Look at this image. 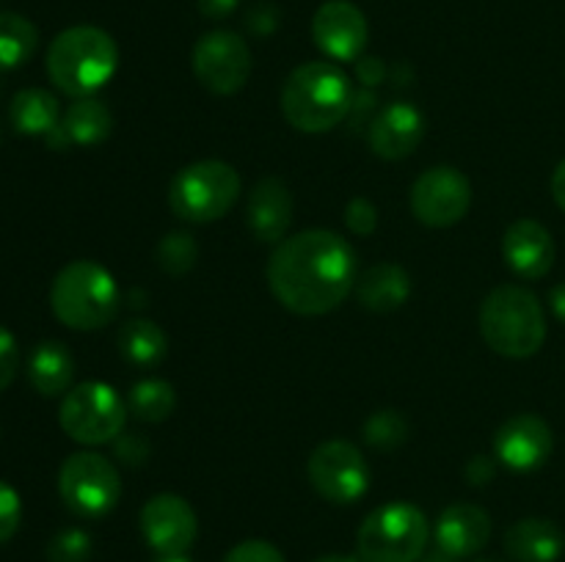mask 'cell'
<instances>
[{
    "label": "cell",
    "mask_w": 565,
    "mask_h": 562,
    "mask_svg": "<svg viewBox=\"0 0 565 562\" xmlns=\"http://www.w3.org/2000/svg\"><path fill=\"white\" fill-rule=\"evenodd\" d=\"M472 204V185L452 165H434L423 171L412 187V213L434 229L458 224Z\"/></svg>",
    "instance_id": "7c38bea8"
},
{
    "label": "cell",
    "mask_w": 565,
    "mask_h": 562,
    "mask_svg": "<svg viewBox=\"0 0 565 562\" xmlns=\"http://www.w3.org/2000/svg\"><path fill=\"white\" fill-rule=\"evenodd\" d=\"M367 17L351 0H326L312 17V39L331 61H356L367 47Z\"/></svg>",
    "instance_id": "5bb4252c"
},
{
    "label": "cell",
    "mask_w": 565,
    "mask_h": 562,
    "mask_svg": "<svg viewBox=\"0 0 565 562\" xmlns=\"http://www.w3.org/2000/svg\"><path fill=\"white\" fill-rule=\"evenodd\" d=\"M92 556V538L86 529H61L47 543V562H88Z\"/></svg>",
    "instance_id": "f546056e"
},
{
    "label": "cell",
    "mask_w": 565,
    "mask_h": 562,
    "mask_svg": "<svg viewBox=\"0 0 565 562\" xmlns=\"http://www.w3.org/2000/svg\"><path fill=\"white\" fill-rule=\"evenodd\" d=\"M408 439V422L397 411H379L364 422V441L375 450H395Z\"/></svg>",
    "instance_id": "f1b7e54d"
},
{
    "label": "cell",
    "mask_w": 565,
    "mask_h": 562,
    "mask_svg": "<svg viewBox=\"0 0 565 562\" xmlns=\"http://www.w3.org/2000/svg\"><path fill=\"white\" fill-rule=\"evenodd\" d=\"M39 31L31 20L0 11V69H17L36 53Z\"/></svg>",
    "instance_id": "4316f807"
},
{
    "label": "cell",
    "mask_w": 565,
    "mask_h": 562,
    "mask_svg": "<svg viewBox=\"0 0 565 562\" xmlns=\"http://www.w3.org/2000/svg\"><path fill=\"white\" fill-rule=\"evenodd\" d=\"M224 562H287L285 554L268 540H243L237 543Z\"/></svg>",
    "instance_id": "1f68e13d"
},
{
    "label": "cell",
    "mask_w": 565,
    "mask_h": 562,
    "mask_svg": "<svg viewBox=\"0 0 565 562\" xmlns=\"http://www.w3.org/2000/svg\"><path fill=\"white\" fill-rule=\"evenodd\" d=\"M491 538V516L478 505L469 501H456V505L445 507L434 529L436 551L452 556V560H463V556H475Z\"/></svg>",
    "instance_id": "2e32d148"
},
{
    "label": "cell",
    "mask_w": 565,
    "mask_h": 562,
    "mask_svg": "<svg viewBox=\"0 0 565 562\" xmlns=\"http://www.w3.org/2000/svg\"><path fill=\"white\" fill-rule=\"evenodd\" d=\"M130 411L114 386L88 380L64 395L58 408L61 430L83 446H99L125 433Z\"/></svg>",
    "instance_id": "ba28073f"
},
{
    "label": "cell",
    "mask_w": 565,
    "mask_h": 562,
    "mask_svg": "<svg viewBox=\"0 0 565 562\" xmlns=\"http://www.w3.org/2000/svg\"><path fill=\"white\" fill-rule=\"evenodd\" d=\"M505 551L513 562H557L565 534L550 518H522L505 532Z\"/></svg>",
    "instance_id": "ffe728a7"
},
{
    "label": "cell",
    "mask_w": 565,
    "mask_h": 562,
    "mask_svg": "<svg viewBox=\"0 0 565 562\" xmlns=\"http://www.w3.org/2000/svg\"><path fill=\"white\" fill-rule=\"evenodd\" d=\"M70 143L77 147H94V143H103L110 136V127H114V116L105 108V102L92 97L77 99L75 105H70L61 119Z\"/></svg>",
    "instance_id": "d4e9b609"
},
{
    "label": "cell",
    "mask_w": 565,
    "mask_h": 562,
    "mask_svg": "<svg viewBox=\"0 0 565 562\" xmlns=\"http://www.w3.org/2000/svg\"><path fill=\"white\" fill-rule=\"evenodd\" d=\"M419 562H456V560H452V556H447V554H441V551H436V554L423 556V560H419Z\"/></svg>",
    "instance_id": "b9f144b4"
},
{
    "label": "cell",
    "mask_w": 565,
    "mask_h": 562,
    "mask_svg": "<svg viewBox=\"0 0 565 562\" xmlns=\"http://www.w3.org/2000/svg\"><path fill=\"white\" fill-rule=\"evenodd\" d=\"M345 224L348 229L356 231V235H370L379 224V213H375V204L367 198H353L345 209Z\"/></svg>",
    "instance_id": "836d02e7"
},
{
    "label": "cell",
    "mask_w": 565,
    "mask_h": 562,
    "mask_svg": "<svg viewBox=\"0 0 565 562\" xmlns=\"http://www.w3.org/2000/svg\"><path fill=\"white\" fill-rule=\"evenodd\" d=\"M119 287L94 259H75L58 270L50 287L53 314L72 331H97L108 325L119 312Z\"/></svg>",
    "instance_id": "5b68a950"
},
{
    "label": "cell",
    "mask_w": 565,
    "mask_h": 562,
    "mask_svg": "<svg viewBox=\"0 0 565 562\" xmlns=\"http://www.w3.org/2000/svg\"><path fill=\"white\" fill-rule=\"evenodd\" d=\"M480 334L505 358H530L544 347L546 314L539 295L522 284H502L480 306Z\"/></svg>",
    "instance_id": "277c9868"
},
{
    "label": "cell",
    "mask_w": 565,
    "mask_h": 562,
    "mask_svg": "<svg viewBox=\"0 0 565 562\" xmlns=\"http://www.w3.org/2000/svg\"><path fill=\"white\" fill-rule=\"evenodd\" d=\"M555 450L552 428L535 413H516L494 435V452L513 472H535Z\"/></svg>",
    "instance_id": "9a60e30c"
},
{
    "label": "cell",
    "mask_w": 565,
    "mask_h": 562,
    "mask_svg": "<svg viewBox=\"0 0 565 562\" xmlns=\"http://www.w3.org/2000/svg\"><path fill=\"white\" fill-rule=\"evenodd\" d=\"M75 378V358L61 342H39L28 358V380L44 397H58L70 391Z\"/></svg>",
    "instance_id": "7402d4cb"
},
{
    "label": "cell",
    "mask_w": 565,
    "mask_h": 562,
    "mask_svg": "<svg viewBox=\"0 0 565 562\" xmlns=\"http://www.w3.org/2000/svg\"><path fill=\"white\" fill-rule=\"evenodd\" d=\"M193 75L207 91L230 97L252 75V50L235 31H210L193 47Z\"/></svg>",
    "instance_id": "8fae6325"
},
{
    "label": "cell",
    "mask_w": 565,
    "mask_h": 562,
    "mask_svg": "<svg viewBox=\"0 0 565 562\" xmlns=\"http://www.w3.org/2000/svg\"><path fill=\"white\" fill-rule=\"evenodd\" d=\"M9 116L22 136H50L61 125V105L44 88H22L11 99Z\"/></svg>",
    "instance_id": "603a6c76"
},
{
    "label": "cell",
    "mask_w": 565,
    "mask_h": 562,
    "mask_svg": "<svg viewBox=\"0 0 565 562\" xmlns=\"http://www.w3.org/2000/svg\"><path fill=\"white\" fill-rule=\"evenodd\" d=\"M121 358L138 369L158 367L169 353V339H166L163 328L152 320H130L119 328L116 336Z\"/></svg>",
    "instance_id": "cb8c5ba5"
},
{
    "label": "cell",
    "mask_w": 565,
    "mask_h": 562,
    "mask_svg": "<svg viewBox=\"0 0 565 562\" xmlns=\"http://www.w3.org/2000/svg\"><path fill=\"white\" fill-rule=\"evenodd\" d=\"M478 562H500V560H478Z\"/></svg>",
    "instance_id": "7bdbcfd3"
},
{
    "label": "cell",
    "mask_w": 565,
    "mask_h": 562,
    "mask_svg": "<svg viewBox=\"0 0 565 562\" xmlns=\"http://www.w3.org/2000/svg\"><path fill=\"white\" fill-rule=\"evenodd\" d=\"M425 119L412 102H392L373 119L367 132L370 149L384 160H403L419 147Z\"/></svg>",
    "instance_id": "ac0fdd59"
},
{
    "label": "cell",
    "mask_w": 565,
    "mask_h": 562,
    "mask_svg": "<svg viewBox=\"0 0 565 562\" xmlns=\"http://www.w3.org/2000/svg\"><path fill=\"white\" fill-rule=\"evenodd\" d=\"M177 408V391L169 380L143 378L132 383L130 397H127V411L138 422H166Z\"/></svg>",
    "instance_id": "484cf974"
},
{
    "label": "cell",
    "mask_w": 565,
    "mask_h": 562,
    "mask_svg": "<svg viewBox=\"0 0 565 562\" xmlns=\"http://www.w3.org/2000/svg\"><path fill=\"white\" fill-rule=\"evenodd\" d=\"M550 306H552V312H555V317L561 320V323H565V281H563V284L552 287Z\"/></svg>",
    "instance_id": "f35d334b"
},
{
    "label": "cell",
    "mask_w": 565,
    "mask_h": 562,
    "mask_svg": "<svg viewBox=\"0 0 565 562\" xmlns=\"http://www.w3.org/2000/svg\"><path fill=\"white\" fill-rule=\"evenodd\" d=\"M141 534L154 554L191 551L199 534L196 510L177 494H158L141 507Z\"/></svg>",
    "instance_id": "4fadbf2b"
},
{
    "label": "cell",
    "mask_w": 565,
    "mask_h": 562,
    "mask_svg": "<svg viewBox=\"0 0 565 562\" xmlns=\"http://www.w3.org/2000/svg\"><path fill=\"white\" fill-rule=\"evenodd\" d=\"M20 521H22L20 494H17L9 483L0 479V543L14 538L17 529H20Z\"/></svg>",
    "instance_id": "4dcf8cb0"
},
{
    "label": "cell",
    "mask_w": 565,
    "mask_h": 562,
    "mask_svg": "<svg viewBox=\"0 0 565 562\" xmlns=\"http://www.w3.org/2000/svg\"><path fill=\"white\" fill-rule=\"evenodd\" d=\"M241 174L224 160H199L171 180L169 207L188 224H210L235 207Z\"/></svg>",
    "instance_id": "52a82bcc"
},
{
    "label": "cell",
    "mask_w": 565,
    "mask_h": 562,
    "mask_svg": "<svg viewBox=\"0 0 565 562\" xmlns=\"http://www.w3.org/2000/svg\"><path fill=\"white\" fill-rule=\"evenodd\" d=\"M356 295L359 303L370 312H395L412 295V279L401 264L381 262L359 279Z\"/></svg>",
    "instance_id": "44dd1931"
},
{
    "label": "cell",
    "mask_w": 565,
    "mask_h": 562,
    "mask_svg": "<svg viewBox=\"0 0 565 562\" xmlns=\"http://www.w3.org/2000/svg\"><path fill=\"white\" fill-rule=\"evenodd\" d=\"M494 474H497V466H494V461H491V457L475 455L472 461L467 463V479L472 485L491 483V479H494Z\"/></svg>",
    "instance_id": "d590c367"
},
{
    "label": "cell",
    "mask_w": 565,
    "mask_h": 562,
    "mask_svg": "<svg viewBox=\"0 0 565 562\" xmlns=\"http://www.w3.org/2000/svg\"><path fill=\"white\" fill-rule=\"evenodd\" d=\"M119 66L114 36L97 25H75L61 31L47 50V75L55 88L83 99L105 86Z\"/></svg>",
    "instance_id": "3957f363"
},
{
    "label": "cell",
    "mask_w": 565,
    "mask_h": 562,
    "mask_svg": "<svg viewBox=\"0 0 565 562\" xmlns=\"http://www.w3.org/2000/svg\"><path fill=\"white\" fill-rule=\"evenodd\" d=\"M502 257L522 279H544L555 264V240L550 229L533 218H519L502 237Z\"/></svg>",
    "instance_id": "e0dca14e"
},
{
    "label": "cell",
    "mask_w": 565,
    "mask_h": 562,
    "mask_svg": "<svg viewBox=\"0 0 565 562\" xmlns=\"http://www.w3.org/2000/svg\"><path fill=\"white\" fill-rule=\"evenodd\" d=\"M353 105V88L345 72L329 61H309L281 86V114L301 132H329Z\"/></svg>",
    "instance_id": "7a4b0ae2"
},
{
    "label": "cell",
    "mask_w": 565,
    "mask_h": 562,
    "mask_svg": "<svg viewBox=\"0 0 565 562\" xmlns=\"http://www.w3.org/2000/svg\"><path fill=\"white\" fill-rule=\"evenodd\" d=\"M17 367H20V350H17V339L11 331L0 325V391L14 380Z\"/></svg>",
    "instance_id": "e575fe53"
},
{
    "label": "cell",
    "mask_w": 565,
    "mask_h": 562,
    "mask_svg": "<svg viewBox=\"0 0 565 562\" xmlns=\"http://www.w3.org/2000/svg\"><path fill=\"white\" fill-rule=\"evenodd\" d=\"M237 3H241V0H196L199 11H202L207 20H224V17H230L232 11L237 9Z\"/></svg>",
    "instance_id": "8d00e7d4"
},
{
    "label": "cell",
    "mask_w": 565,
    "mask_h": 562,
    "mask_svg": "<svg viewBox=\"0 0 565 562\" xmlns=\"http://www.w3.org/2000/svg\"><path fill=\"white\" fill-rule=\"evenodd\" d=\"M315 562H362L359 556H348V554H326V556H318Z\"/></svg>",
    "instance_id": "60d3db41"
},
{
    "label": "cell",
    "mask_w": 565,
    "mask_h": 562,
    "mask_svg": "<svg viewBox=\"0 0 565 562\" xmlns=\"http://www.w3.org/2000/svg\"><path fill=\"white\" fill-rule=\"evenodd\" d=\"M149 441L143 439V433H121L119 439L114 441V452L121 463L127 466H143V461L149 457Z\"/></svg>",
    "instance_id": "d6a6232c"
},
{
    "label": "cell",
    "mask_w": 565,
    "mask_h": 562,
    "mask_svg": "<svg viewBox=\"0 0 565 562\" xmlns=\"http://www.w3.org/2000/svg\"><path fill=\"white\" fill-rule=\"evenodd\" d=\"M552 198H555L557 207L565 213V160L557 163L555 174H552Z\"/></svg>",
    "instance_id": "74e56055"
},
{
    "label": "cell",
    "mask_w": 565,
    "mask_h": 562,
    "mask_svg": "<svg viewBox=\"0 0 565 562\" xmlns=\"http://www.w3.org/2000/svg\"><path fill=\"white\" fill-rule=\"evenodd\" d=\"M356 284V251L342 235L309 229L276 242L268 259V287L296 314H329Z\"/></svg>",
    "instance_id": "6da1fadb"
},
{
    "label": "cell",
    "mask_w": 565,
    "mask_h": 562,
    "mask_svg": "<svg viewBox=\"0 0 565 562\" xmlns=\"http://www.w3.org/2000/svg\"><path fill=\"white\" fill-rule=\"evenodd\" d=\"M430 538V523L417 505L390 501L375 507L359 527L362 562H419Z\"/></svg>",
    "instance_id": "8992f818"
},
{
    "label": "cell",
    "mask_w": 565,
    "mask_h": 562,
    "mask_svg": "<svg viewBox=\"0 0 565 562\" xmlns=\"http://www.w3.org/2000/svg\"><path fill=\"white\" fill-rule=\"evenodd\" d=\"M152 562H193L188 551H174V554H154Z\"/></svg>",
    "instance_id": "ab89813d"
},
{
    "label": "cell",
    "mask_w": 565,
    "mask_h": 562,
    "mask_svg": "<svg viewBox=\"0 0 565 562\" xmlns=\"http://www.w3.org/2000/svg\"><path fill=\"white\" fill-rule=\"evenodd\" d=\"M199 246L188 231H169L158 242V264L169 275H185L196 264Z\"/></svg>",
    "instance_id": "83f0119b"
},
{
    "label": "cell",
    "mask_w": 565,
    "mask_h": 562,
    "mask_svg": "<svg viewBox=\"0 0 565 562\" xmlns=\"http://www.w3.org/2000/svg\"><path fill=\"white\" fill-rule=\"evenodd\" d=\"M248 229L259 242H281L292 220V193L276 176H265L254 185L246 207Z\"/></svg>",
    "instance_id": "d6986e66"
},
{
    "label": "cell",
    "mask_w": 565,
    "mask_h": 562,
    "mask_svg": "<svg viewBox=\"0 0 565 562\" xmlns=\"http://www.w3.org/2000/svg\"><path fill=\"white\" fill-rule=\"evenodd\" d=\"M307 474L312 488L331 505H353L370 488V466L362 450L351 441H323L309 455Z\"/></svg>",
    "instance_id": "30bf717a"
},
{
    "label": "cell",
    "mask_w": 565,
    "mask_h": 562,
    "mask_svg": "<svg viewBox=\"0 0 565 562\" xmlns=\"http://www.w3.org/2000/svg\"><path fill=\"white\" fill-rule=\"evenodd\" d=\"M61 501L81 518H103L121 499V477L99 452H75L58 468Z\"/></svg>",
    "instance_id": "9c48e42d"
}]
</instances>
